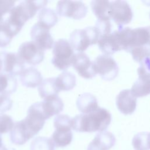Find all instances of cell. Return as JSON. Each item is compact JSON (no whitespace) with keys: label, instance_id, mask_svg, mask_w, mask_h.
Masks as SVG:
<instances>
[{"label":"cell","instance_id":"1","mask_svg":"<svg viewBox=\"0 0 150 150\" xmlns=\"http://www.w3.org/2000/svg\"><path fill=\"white\" fill-rule=\"evenodd\" d=\"M111 121V115L106 109L100 107L88 114H80L72 118V129L79 132H103Z\"/></svg>","mask_w":150,"mask_h":150},{"label":"cell","instance_id":"2","mask_svg":"<svg viewBox=\"0 0 150 150\" xmlns=\"http://www.w3.org/2000/svg\"><path fill=\"white\" fill-rule=\"evenodd\" d=\"M47 3V1H22L11 9L6 20L18 34L25 23L32 18L39 10L45 8Z\"/></svg>","mask_w":150,"mask_h":150},{"label":"cell","instance_id":"3","mask_svg":"<svg viewBox=\"0 0 150 150\" xmlns=\"http://www.w3.org/2000/svg\"><path fill=\"white\" fill-rule=\"evenodd\" d=\"M100 33L95 26L75 29L70 35V43L75 50L83 52L90 45L98 43Z\"/></svg>","mask_w":150,"mask_h":150},{"label":"cell","instance_id":"4","mask_svg":"<svg viewBox=\"0 0 150 150\" xmlns=\"http://www.w3.org/2000/svg\"><path fill=\"white\" fill-rule=\"evenodd\" d=\"M74 54L70 42L60 39L54 42L52 63L59 70H66L72 64Z\"/></svg>","mask_w":150,"mask_h":150},{"label":"cell","instance_id":"5","mask_svg":"<svg viewBox=\"0 0 150 150\" xmlns=\"http://www.w3.org/2000/svg\"><path fill=\"white\" fill-rule=\"evenodd\" d=\"M87 11V6L80 1H60L56 5V12L59 16L76 20L84 18Z\"/></svg>","mask_w":150,"mask_h":150},{"label":"cell","instance_id":"6","mask_svg":"<svg viewBox=\"0 0 150 150\" xmlns=\"http://www.w3.org/2000/svg\"><path fill=\"white\" fill-rule=\"evenodd\" d=\"M95 70L101 77L107 81H111L118 76L119 68L115 60L110 56L101 54L93 61Z\"/></svg>","mask_w":150,"mask_h":150},{"label":"cell","instance_id":"7","mask_svg":"<svg viewBox=\"0 0 150 150\" xmlns=\"http://www.w3.org/2000/svg\"><path fill=\"white\" fill-rule=\"evenodd\" d=\"M110 17L121 28L131 22L133 13L127 1L117 0L110 2Z\"/></svg>","mask_w":150,"mask_h":150},{"label":"cell","instance_id":"8","mask_svg":"<svg viewBox=\"0 0 150 150\" xmlns=\"http://www.w3.org/2000/svg\"><path fill=\"white\" fill-rule=\"evenodd\" d=\"M17 54L25 63L31 65L40 63L45 57L44 50L39 47L32 40L22 43L18 49Z\"/></svg>","mask_w":150,"mask_h":150},{"label":"cell","instance_id":"9","mask_svg":"<svg viewBox=\"0 0 150 150\" xmlns=\"http://www.w3.org/2000/svg\"><path fill=\"white\" fill-rule=\"evenodd\" d=\"M0 57L2 62V73L15 76L20 75L25 69V62L17 53L2 51L0 52Z\"/></svg>","mask_w":150,"mask_h":150},{"label":"cell","instance_id":"10","mask_svg":"<svg viewBox=\"0 0 150 150\" xmlns=\"http://www.w3.org/2000/svg\"><path fill=\"white\" fill-rule=\"evenodd\" d=\"M30 36L32 41L43 50L50 49L53 46L54 40L50 29L38 22L31 28Z\"/></svg>","mask_w":150,"mask_h":150},{"label":"cell","instance_id":"11","mask_svg":"<svg viewBox=\"0 0 150 150\" xmlns=\"http://www.w3.org/2000/svg\"><path fill=\"white\" fill-rule=\"evenodd\" d=\"M72 65L79 75L84 79H91L97 74L93 62L84 52L74 54Z\"/></svg>","mask_w":150,"mask_h":150},{"label":"cell","instance_id":"12","mask_svg":"<svg viewBox=\"0 0 150 150\" xmlns=\"http://www.w3.org/2000/svg\"><path fill=\"white\" fill-rule=\"evenodd\" d=\"M36 104L46 120L59 114L64 108L63 102L58 96L43 99L42 101L37 102Z\"/></svg>","mask_w":150,"mask_h":150},{"label":"cell","instance_id":"13","mask_svg":"<svg viewBox=\"0 0 150 150\" xmlns=\"http://www.w3.org/2000/svg\"><path fill=\"white\" fill-rule=\"evenodd\" d=\"M116 105L121 113L125 115L131 114L137 107V98L132 94L131 90H123L116 97Z\"/></svg>","mask_w":150,"mask_h":150},{"label":"cell","instance_id":"14","mask_svg":"<svg viewBox=\"0 0 150 150\" xmlns=\"http://www.w3.org/2000/svg\"><path fill=\"white\" fill-rule=\"evenodd\" d=\"M34 136L23 119L15 122L10 131L11 141L15 145H23Z\"/></svg>","mask_w":150,"mask_h":150},{"label":"cell","instance_id":"15","mask_svg":"<svg viewBox=\"0 0 150 150\" xmlns=\"http://www.w3.org/2000/svg\"><path fill=\"white\" fill-rule=\"evenodd\" d=\"M138 79L131 88L132 94L136 97H142L150 94V73L138 69Z\"/></svg>","mask_w":150,"mask_h":150},{"label":"cell","instance_id":"16","mask_svg":"<svg viewBox=\"0 0 150 150\" xmlns=\"http://www.w3.org/2000/svg\"><path fill=\"white\" fill-rule=\"evenodd\" d=\"M115 138L111 132H100L88 144L87 150H108L115 145Z\"/></svg>","mask_w":150,"mask_h":150},{"label":"cell","instance_id":"17","mask_svg":"<svg viewBox=\"0 0 150 150\" xmlns=\"http://www.w3.org/2000/svg\"><path fill=\"white\" fill-rule=\"evenodd\" d=\"M137 46L150 47V26L131 29L128 50Z\"/></svg>","mask_w":150,"mask_h":150},{"label":"cell","instance_id":"18","mask_svg":"<svg viewBox=\"0 0 150 150\" xmlns=\"http://www.w3.org/2000/svg\"><path fill=\"white\" fill-rule=\"evenodd\" d=\"M19 79L23 86L29 88H35L39 86L43 81L41 73L33 67L25 69L20 74Z\"/></svg>","mask_w":150,"mask_h":150},{"label":"cell","instance_id":"19","mask_svg":"<svg viewBox=\"0 0 150 150\" xmlns=\"http://www.w3.org/2000/svg\"><path fill=\"white\" fill-rule=\"evenodd\" d=\"M97 43L100 50L104 54L110 56L121 50L114 32L101 36Z\"/></svg>","mask_w":150,"mask_h":150},{"label":"cell","instance_id":"20","mask_svg":"<svg viewBox=\"0 0 150 150\" xmlns=\"http://www.w3.org/2000/svg\"><path fill=\"white\" fill-rule=\"evenodd\" d=\"M76 106L82 114L90 113L98 108L96 97L88 93H83L79 96L76 101Z\"/></svg>","mask_w":150,"mask_h":150},{"label":"cell","instance_id":"21","mask_svg":"<svg viewBox=\"0 0 150 150\" xmlns=\"http://www.w3.org/2000/svg\"><path fill=\"white\" fill-rule=\"evenodd\" d=\"M91 10L98 20L110 21V2L105 0H94L90 3Z\"/></svg>","mask_w":150,"mask_h":150},{"label":"cell","instance_id":"22","mask_svg":"<svg viewBox=\"0 0 150 150\" xmlns=\"http://www.w3.org/2000/svg\"><path fill=\"white\" fill-rule=\"evenodd\" d=\"M55 83L59 91L72 90L76 84V77L69 71H63L55 77Z\"/></svg>","mask_w":150,"mask_h":150},{"label":"cell","instance_id":"23","mask_svg":"<svg viewBox=\"0 0 150 150\" xmlns=\"http://www.w3.org/2000/svg\"><path fill=\"white\" fill-rule=\"evenodd\" d=\"M39 96L43 99L48 98L57 96L60 92L55 83V77H50L44 79L38 87Z\"/></svg>","mask_w":150,"mask_h":150},{"label":"cell","instance_id":"24","mask_svg":"<svg viewBox=\"0 0 150 150\" xmlns=\"http://www.w3.org/2000/svg\"><path fill=\"white\" fill-rule=\"evenodd\" d=\"M18 83L15 76L0 73V93L10 95L16 91Z\"/></svg>","mask_w":150,"mask_h":150},{"label":"cell","instance_id":"25","mask_svg":"<svg viewBox=\"0 0 150 150\" xmlns=\"http://www.w3.org/2000/svg\"><path fill=\"white\" fill-rule=\"evenodd\" d=\"M38 18V22L49 29L54 26L58 21V17L54 11L45 7L39 11Z\"/></svg>","mask_w":150,"mask_h":150},{"label":"cell","instance_id":"26","mask_svg":"<svg viewBox=\"0 0 150 150\" xmlns=\"http://www.w3.org/2000/svg\"><path fill=\"white\" fill-rule=\"evenodd\" d=\"M56 147H65L69 145L73 139L71 131L56 129L51 138Z\"/></svg>","mask_w":150,"mask_h":150},{"label":"cell","instance_id":"27","mask_svg":"<svg viewBox=\"0 0 150 150\" xmlns=\"http://www.w3.org/2000/svg\"><path fill=\"white\" fill-rule=\"evenodd\" d=\"M16 35L5 19L0 25V47L7 46L12 41L13 36Z\"/></svg>","mask_w":150,"mask_h":150},{"label":"cell","instance_id":"28","mask_svg":"<svg viewBox=\"0 0 150 150\" xmlns=\"http://www.w3.org/2000/svg\"><path fill=\"white\" fill-rule=\"evenodd\" d=\"M54 144L51 138L45 137H38L31 142L30 150H54Z\"/></svg>","mask_w":150,"mask_h":150},{"label":"cell","instance_id":"29","mask_svg":"<svg viewBox=\"0 0 150 150\" xmlns=\"http://www.w3.org/2000/svg\"><path fill=\"white\" fill-rule=\"evenodd\" d=\"M148 132H141L136 134L132 141V144L135 150H149Z\"/></svg>","mask_w":150,"mask_h":150},{"label":"cell","instance_id":"30","mask_svg":"<svg viewBox=\"0 0 150 150\" xmlns=\"http://www.w3.org/2000/svg\"><path fill=\"white\" fill-rule=\"evenodd\" d=\"M133 59L140 63L147 58L150 57V47L149 46H137L133 47L128 51Z\"/></svg>","mask_w":150,"mask_h":150},{"label":"cell","instance_id":"31","mask_svg":"<svg viewBox=\"0 0 150 150\" xmlns=\"http://www.w3.org/2000/svg\"><path fill=\"white\" fill-rule=\"evenodd\" d=\"M53 124L56 129L71 131L72 118L67 115L59 114L54 118Z\"/></svg>","mask_w":150,"mask_h":150},{"label":"cell","instance_id":"32","mask_svg":"<svg viewBox=\"0 0 150 150\" xmlns=\"http://www.w3.org/2000/svg\"><path fill=\"white\" fill-rule=\"evenodd\" d=\"M14 122L12 117L7 114L0 115V134L11 131L13 126Z\"/></svg>","mask_w":150,"mask_h":150},{"label":"cell","instance_id":"33","mask_svg":"<svg viewBox=\"0 0 150 150\" xmlns=\"http://www.w3.org/2000/svg\"><path fill=\"white\" fill-rule=\"evenodd\" d=\"M15 1L9 0H0V25L4 22L5 15L9 13L14 7Z\"/></svg>","mask_w":150,"mask_h":150},{"label":"cell","instance_id":"34","mask_svg":"<svg viewBox=\"0 0 150 150\" xmlns=\"http://www.w3.org/2000/svg\"><path fill=\"white\" fill-rule=\"evenodd\" d=\"M94 26L98 29L100 33V38L111 33V24L110 21H101L97 19Z\"/></svg>","mask_w":150,"mask_h":150},{"label":"cell","instance_id":"35","mask_svg":"<svg viewBox=\"0 0 150 150\" xmlns=\"http://www.w3.org/2000/svg\"><path fill=\"white\" fill-rule=\"evenodd\" d=\"M12 106V100L10 95L0 93V115L9 110Z\"/></svg>","mask_w":150,"mask_h":150},{"label":"cell","instance_id":"36","mask_svg":"<svg viewBox=\"0 0 150 150\" xmlns=\"http://www.w3.org/2000/svg\"><path fill=\"white\" fill-rule=\"evenodd\" d=\"M3 143H2V137H1V135L0 134V148H2L3 146Z\"/></svg>","mask_w":150,"mask_h":150},{"label":"cell","instance_id":"37","mask_svg":"<svg viewBox=\"0 0 150 150\" xmlns=\"http://www.w3.org/2000/svg\"><path fill=\"white\" fill-rule=\"evenodd\" d=\"M2 60L0 57V73L2 72Z\"/></svg>","mask_w":150,"mask_h":150},{"label":"cell","instance_id":"38","mask_svg":"<svg viewBox=\"0 0 150 150\" xmlns=\"http://www.w3.org/2000/svg\"><path fill=\"white\" fill-rule=\"evenodd\" d=\"M148 141H149V148H150V132L148 134Z\"/></svg>","mask_w":150,"mask_h":150},{"label":"cell","instance_id":"39","mask_svg":"<svg viewBox=\"0 0 150 150\" xmlns=\"http://www.w3.org/2000/svg\"><path fill=\"white\" fill-rule=\"evenodd\" d=\"M0 150H8V149H6V148L5 146H3L2 148H0Z\"/></svg>","mask_w":150,"mask_h":150},{"label":"cell","instance_id":"40","mask_svg":"<svg viewBox=\"0 0 150 150\" xmlns=\"http://www.w3.org/2000/svg\"><path fill=\"white\" fill-rule=\"evenodd\" d=\"M149 18H150V12H149Z\"/></svg>","mask_w":150,"mask_h":150}]
</instances>
